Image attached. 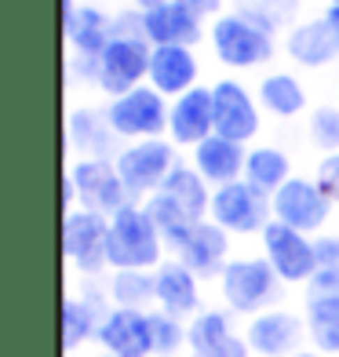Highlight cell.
Instances as JSON below:
<instances>
[{"label": "cell", "instance_id": "484cf974", "mask_svg": "<svg viewBox=\"0 0 339 357\" xmlns=\"http://www.w3.org/2000/svg\"><path fill=\"white\" fill-rule=\"evenodd\" d=\"M255 99H259V106L270 113V117H278V121H292V117H299V113L310 106L306 88L299 84L296 73H266L259 80Z\"/></svg>", "mask_w": 339, "mask_h": 357}, {"label": "cell", "instance_id": "8d00e7d4", "mask_svg": "<svg viewBox=\"0 0 339 357\" xmlns=\"http://www.w3.org/2000/svg\"><path fill=\"white\" fill-rule=\"evenodd\" d=\"M183 4L193 11V15H197V19H219V15H223V0H183Z\"/></svg>", "mask_w": 339, "mask_h": 357}, {"label": "cell", "instance_id": "60d3db41", "mask_svg": "<svg viewBox=\"0 0 339 357\" xmlns=\"http://www.w3.org/2000/svg\"><path fill=\"white\" fill-rule=\"evenodd\" d=\"M95 357H117V354H106V350H103V354H95Z\"/></svg>", "mask_w": 339, "mask_h": 357}, {"label": "cell", "instance_id": "d6a6232c", "mask_svg": "<svg viewBox=\"0 0 339 357\" xmlns=\"http://www.w3.org/2000/svg\"><path fill=\"white\" fill-rule=\"evenodd\" d=\"M237 11L245 15V19H252L255 26H263L266 33H278L285 22L296 19L299 0H241Z\"/></svg>", "mask_w": 339, "mask_h": 357}, {"label": "cell", "instance_id": "7c38bea8", "mask_svg": "<svg viewBox=\"0 0 339 357\" xmlns=\"http://www.w3.org/2000/svg\"><path fill=\"white\" fill-rule=\"evenodd\" d=\"M212 102H216V135L248 146L263 128L259 117V99H252V91L234 77H223L212 84Z\"/></svg>", "mask_w": 339, "mask_h": 357}, {"label": "cell", "instance_id": "6da1fadb", "mask_svg": "<svg viewBox=\"0 0 339 357\" xmlns=\"http://www.w3.org/2000/svg\"><path fill=\"white\" fill-rule=\"evenodd\" d=\"M285 296V281L273 273L266 255H234L219 278V299L234 317H255L273 310Z\"/></svg>", "mask_w": 339, "mask_h": 357}, {"label": "cell", "instance_id": "8fae6325", "mask_svg": "<svg viewBox=\"0 0 339 357\" xmlns=\"http://www.w3.org/2000/svg\"><path fill=\"white\" fill-rule=\"evenodd\" d=\"M259 245H263L266 263L285 284H306L317 273V245L310 234H299L292 226L273 219L263 230Z\"/></svg>", "mask_w": 339, "mask_h": 357}, {"label": "cell", "instance_id": "2e32d148", "mask_svg": "<svg viewBox=\"0 0 339 357\" xmlns=\"http://www.w3.org/2000/svg\"><path fill=\"white\" fill-rule=\"evenodd\" d=\"M95 343H99L106 354H117V357H153L150 310H124V306H110V314L99 324Z\"/></svg>", "mask_w": 339, "mask_h": 357}, {"label": "cell", "instance_id": "e0dca14e", "mask_svg": "<svg viewBox=\"0 0 339 357\" xmlns=\"http://www.w3.org/2000/svg\"><path fill=\"white\" fill-rule=\"evenodd\" d=\"M208 135H216V102H212V88H190L186 95L172 99L168 109V139L175 146H197Z\"/></svg>", "mask_w": 339, "mask_h": 357}, {"label": "cell", "instance_id": "f35d334b", "mask_svg": "<svg viewBox=\"0 0 339 357\" xmlns=\"http://www.w3.org/2000/svg\"><path fill=\"white\" fill-rule=\"evenodd\" d=\"M132 4H135V11H150L157 4H168V0H132Z\"/></svg>", "mask_w": 339, "mask_h": 357}, {"label": "cell", "instance_id": "ab89813d", "mask_svg": "<svg viewBox=\"0 0 339 357\" xmlns=\"http://www.w3.org/2000/svg\"><path fill=\"white\" fill-rule=\"evenodd\" d=\"M292 357H325V354H317V350H299V354H292Z\"/></svg>", "mask_w": 339, "mask_h": 357}, {"label": "cell", "instance_id": "ffe728a7", "mask_svg": "<svg viewBox=\"0 0 339 357\" xmlns=\"http://www.w3.org/2000/svg\"><path fill=\"white\" fill-rule=\"evenodd\" d=\"M110 291H70L62 303V347L66 354L80 350L99 335V324L110 314Z\"/></svg>", "mask_w": 339, "mask_h": 357}, {"label": "cell", "instance_id": "7bdbcfd3", "mask_svg": "<svg viewBox=\"0 0 339 357\" xmlns=\"http://www.w3.org/2000/svg\"><path fill=\"white\" fill-rule=\"evenodd\" d=\"M329 4H336V8H339V0H329Z\"/></svg>", "mask_w": 339, "mask_h": 357}, {"label": "cell", "instance_id": "ac0fdd59", "mask_svg": "<svg viewBox=\"0 0 339 357\" xmlns=\"http://www.w3.org/2000/svg\"><path fill=\"white\" fill-rule=\"evenodd\" d=\"M153 288H157V310H165L179 321L197 317L201 306V278L190 273L179 259H165L153 270Z\"/></svg>", "mask_w": 339, "mask_h": 357}, {"label": "cell", "instance_id": "7a4b0ae2", "mask_svg": "<svg viewBox=\"0 0 339 357\" xmlns=\"http://www.w3.org/2000/svg\"><path fill=\"white\" fill-rule=\"evenodd\" d=\"M165 252H168L165 241H160L157 226L142 204H128L117 215H110V237H106L110 273L113 270H157L165 263Z\"/></svg>", "mask_w": 339, "mask_h": 357}, {"label": "cell", "instance_id": "4fadbf2b", "mask_svg": "<svg viewBox=\"0 0 339 357\" xmlns=\"http://www.w3.org/2000/svg\"><path fill=\"white\" fill-rule=\"evenodd\" d=\"M245 339L255 357H292L303 350V343H310L303 314H292L285 306H273V310L248 317Z\"/></svg>", "mask_w": 339, "mask_h": 357}, {"label": "cell", "instance_id": "83f0119b", "mask_svg": "<svg viewBox=\"0 0 339 357\" xmlns=\"http://www.w3.org/2000/svg\"><path fill=\"white\" fill-rule=\"evenodd\" d=\"M292 157H288L281 146H248V160H245V183H252L263 193H278L288 178H292Z\"/></svg>", "mask_w": 339, "mask_h": 357}, {"label": "cell", "instance_id": "7402d4cb", "mask_svg": "<svg viewBox=\"0 0 339 357\" xmlns=\"http://www.w3.org/2000/svg\"><path fill=\"white\" fill-rule=\"evenodd\" d=\"M197 77H201V62L193 55V47H175V44L153 47L146 84L157 88L165 99H179L190 88H197Z\"/></svg>", "mask_w": 339, "mask_h": 357}, {"label": "cell", "instance_id": "836d02e7", "mask_svg": "<svg viewBox=\"0 0 339 357\" xmlns=\"http://www.w3.org/2000/svg\"><path fill=\"white\" fill-rule=\"evenodd\" d=\"M186 324L165 310H150V335H153V357H172L186 350Z\"/></svg>", "mask_w": 339, "mask_h": 357}, {"label": "cell", "instance_id": "f1b7e54d", "mask_svg": "<svg viewBox=\"0 0 339 357\" xmlns=\"http://www.w3.org/2000/svg\"><path fill=\"white\" fill-rule=\"evenodd\" d=\"M160 193H168V197L179 208H186L197 222L208 219V208H212V186L204 183V175L193 165H183V160H179L175 172L168 175V183L160 186Z\"/></svg>", "mask_w": 339, "mask_h": 357}, {"label": "cell", "instance_id": "5bb4252c", "mask_svg": "<svg viewBox=\"0 0 339 357\" xmlns=\"http://www.w3.org/2000/svg\"><path fill=\"white\" fill-rule=\"evenodd\" d=\"M190 357H252L245 332H234L230 310H201L186 324Z\"/></svg>", "mask_w": 339, "mask_h": 357}, {"label": "cell", "instance_id": "ee69618b", "mask_svg": "<svg viewBox=\"0 0 339 357\" xmlns=\"http://www.w3.org/2000/svg\"><path fill=\"white\" fill-rule=\"evenodd\" d=\"M172 357H179V354H172Z\"/></svg>", "mask_w": 339, "mask_h": 357}, {"label": "cell", "instance_id": "e575fe53", "mask_svg": "<svg viewBox=\"0 0 339 357\" xmlns=\"http://www.w3.org/2000/svg\"><path fill=\"white\" fill-rule=\"evenodd\" d=\"M314 178H317V186L325 190V197L339 208V153L321 157L317 168H314Z\"/></svg>", "mask_w": 339, "mask_h": 357}, {"label": "cell", "instance_id": "9c48e42d", "mask_svg": "<svg viewBox=\"0 0 339 357\" xmlns=\"http://www.w3.org/2000/svg\"><path fill=\"white\" fill-rule=\"evenodd\" d=\"M106 237H110V219L99 212L73 208V212L62 215V255L84 278H99L110 270Z\"/></svg>", "mask_w": 339, "mask_h": 357}, {"label": "cell", "instance_id": "8992f818", "mask_svg": "<svg viewBox=\"0 0 339 357\" xmlns=\"http://www.w3.org/2000/svg\"><path fill=\"white\" fill-rule=\"evenodd\" d=\"M113 165H117L132 197H153L179 165V153H175L172 139H139V142H128L113 157Z\"/></svg>", "mask_w": 339, "mask_h": 357}, {"label": "cell", "instance_id": "9a60e30c", "mask_svg": "<svg viewBox=\"0 0 339 357\" xmlns=\"http://www.w3.org/2000/svg\"><path fill=\"white\" fill-rule=\"evenodd\" d=\"M175 259H179L190 273H197L201 281H219L226 263H230V234H226L223 226H216L212 219H201L190 230V237L179 245Z\"/></svg>", "mask_w": 339, "mask_h": 357}, {"label": "cell", "instance_id": "30bf717a", "mask_svg": "<svg viewBox=\"0 0 339 357\" xmlns=\"http://www.w3.org/2000/svg\"><path fill=\"white\" fill-rule=\"evenodd\" d=\"M270 204H273V219H278V222L292 226V230H299V234H310V237L325 234V226L332 219V208H336L325 197V190L317 186L314 175L310 178H306V175H292L270 197Z\"/></svg>", "mask_w": 339, "mask_h": 357}, {"label": "cell", "instance_id": "4dcf8cb0", "mask_svg": "<svg viewBox=\"0 0 339 357\" xmlns=\"http://www.w3.org/2000/svg\"><path fill=\"white\" fill-rule=\"evenodd\" d=\"M106 291L110 303L124 306V310H157L153 270H113Z\"/></svg>", "mask_w": 339, "mask_h": 357}, {"label": "cell", "instance_id": "277c9868", "mask_svg": "<svg viewBox=\"0 0 339 357\" xmlns=\"http://www.w3.org/2000/svg\"><path fill=\"white\" fill-rule=\"evenodd\" d=\"M62 178L73 186L77 208L99 212L106 219L117 215L121 208L135 204V197L128 193L117 165L106 160V157H77V160H70V168H66V175H62Z\"/></svg>", "mask_w": 339, "mask_h": 357}, {"label": "cell", "instance_id": "44dd1931", "mask_svg": "<svg viewBox=\"0 0 339 357\" xmlns=\"http://www.w3.org/2000/svg\"><path fill=\"white\" fill-rule=\"evenodd\" d=\"M245 160H248V146L230 142L223 135H208L204 142H197L190 150V165L204 175V183L212 190L245 178Z\"/></svg>", "mask_w": 339, "mask_h": 357}, {"label": "cell", "instance_id": "ba28073f", "mask_svg": "<svg viewBox=\"0 0 339 357\" xmlns=\"http://www.w3.org/2000/svg\"><path fill=\"white\" fill-rule=\"evenodd\" d=\"M103 109H106L113 132H117L121 139L139 142V139L168 135V109H172V102L150 84H139L135 91L117 95V99H110Z\"/></svg>", "mask_w": 339, "mask_h": 357}, {"label": "cell", "instance_id": "4316f807", "mask_svg": "<svg viewBox=\"0 0 339 357\" xmlns=\"http://www.w3.org/2000/svg\"><path fill=\"white\" fill-rule=\"evenodd\" d=\"M303 321H306V339L310 350L339 357V296H314L303 303Z\"/></svg>", "mask_w": 339, "mask_h": 357}, {"label": "cell", "instance_id": "d4e9b609", "mask_svg": "<svg viewBox=\"0 0 339 357\" xmlns=\"http://www.w3.org/2000/svg\"><path fill=\"white\" fill-rule=\"evenodd\" d=\"M62 33H66V44L77 59H99L106 52V44L113 40V19L95 4H80V11Z\"/></svg>", "mask_w": 339, "mask_h": 357}, {"label": "cell", "instance_id": "cb8c5ba5", "mask_svg": "<svg viewBox=\"0 0 339 357\" xmlns=\"http://www.w3.org/2000/svg\"><path fill=\"white\" fill-rule=\"evenodd\" d=\"M285 55L292 59L296 66H303V70H325V66H332V62L339 59V47H336V40L329 33L325 19H306V22L288 29Z\"/></svg>", "mask_w": 339, "mask_h": 357}, {"label": "cell", "instance_id": "3957f363", "mask_svg": "<svg viewBox=\"0 0 339 357\" xmlns=\"http://www.w3.org/2000/svg\"><path fill=\"white\" fill-rule=\"evenodd\" d=\"M208 44H212L216 59L226 70H259L273 59V33H266L263 26H255L252 19H245L241 11L219 15L208 26Z\"/></svg>", "mask_w": 339, "mask_h": 357}, {"label": "cell", "instance_id": "d6986e66", "mask_svg": "<svg viewBox=\"0 0 339 357\" xmlns=\"http://www.w3.org/2000/svg\"><path fill=\"white\" fill-rule=\"evenodd\" d=\"M142 33L153 47H193L204 37V19H197L183 0H168V4L142 11Z\"/></svg>", "mask_w": 339, "mask_h": 357}, {"label": "cell", "instance_id": "5b68a950", "mask_svg": "<svg viewBox=\"0 0 339 357\" xmlns=\"http://www.w3.org/2000/svg\"><path fill=\"white\" fill-rule=\"evenodd\" d=\"M208 219H212L216 226H223L230 237H263V230L273 222L270 193L255 190L252 183H245V178L226 183V186L212 190Z\"/></svg>", "mask_w": 339, "mask_h": 357}, {"label": "cell", "instance_id": "f546056e", "mask_svg": "<svg viewBox=\"0 0 339 357\" xmlns=\"http://www.w3.org/2000/svg\"><path fill=\"white\" fill-rule=\"evenodd\" d=\"M142 208H146V215L153 219V226H157V234H160L168 252H179V245L190 237L193 226H197V219H193L186 208H179L168 193H160V190L153 193V197L142 201Z\"/></svg>", "mask_w": 339, "mask_h": 357}, {"label": "cell", "instance_id": "1f68e13d", "mask_svg": "<svg viewBox=\"0 0 339 357\" xmlns=\"http://www.w3.org/2000/svg\"><path fill=\"white\" fill-rule=\"evenodd\" d=\"M306 139H310V146L321 157L339 153V106L332 102L314 106L310 117H306Z\"/></svg>", "mask_w": 339, "mask_h": 357}, {"label": "cell", "instance_id": "603a6c76", "mask_svg": "<svg viewBox=\"0 0 339 357\" xmlns=\"http://www.w3.org/2000/svg\"><path fill=\"white\" fill-rule=\"evenodd\" d=\"M66 135H70V150L80 157H106L113 160L117 150V132L106 117V109H95V106H77L66 121Z\"/></svg>", "mask_w": 339, "mask_h": 357}, {"label": "cell", "instance_id": "74e56055", "mask_svg": "<svg viewBox=\"0 0 339 357\" xmlns=\"http://www.w3.org/2000/svg\"><path fill=\"white\" fill-rule=\"evenodd\" d=\"M321 19H325V26H329V33H332L336 47H339V8H336V4H329V8H325V15H321Z\"/></svg>", "mask_w": 339, "mask_h": 357}, {"label": "cell", "instance_id": "52a82bcc", "mask_svg": "<svg viewBox=\"0 0 339 357\" xmlns=\"http://www.w3.org/2000/svg\"><path fill=\"white\" fill-rule=\"evenodd\" d=\"M150 59H153V44L139 33H113L106 44V52L99 55V88L103 95L117 99V95L135 91L139 84H146L150 77Z\"/></svg>", "mask_w": 339, "mask_h": 357}, {"label": "cell", "instance_id": "d590c367", "mask_svg": "<svg viewBox=\"0 0 339 357\" xmlns=\"http://www.w3.org/2000/svg\"><path fill=\"white\" fill-rule=\"evenodd\" d=\"M314 245H317V270L339 278V234H317Z\"/></svg>", "mask_w": 339, "mask_h": 357}, {"label": "cell", "instance_id": "b9f144b4", "mask_svg": "<svg viewBox=\"0 0 339 357\" xmlns=\"http://www.w3.org/2000/svg\"><path fill=\"white\" fill-rule=\"evenodd\" d=\"M336 106H339V84H336Z\"/></svg>", "mask_w": 339, "mask_h": 357}]
</instances>
